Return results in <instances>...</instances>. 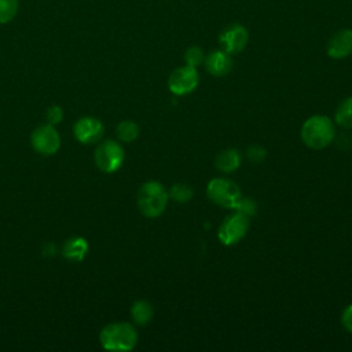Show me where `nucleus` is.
<instances>
[{"instance_id":"1","label":"nucleus","mask_w":352,"mask_h":352,"mask_svg":"<svg viewBox=\"0 0 352 352\" xmlns=\"http://www.w3.org/2000/svg\"><path fill=\"white\" fill-rule=\"evenodd\" d=\"M336 136L333 121L326 116L309 117L301 128V139L305 146L320 150L329 146Z\"/></svg>"},{"instance_id":"2","label":"nucleus","mask_w":352,"mask_h":352,"mask_svg":"<svg viewBox=\"0 0 352 352\" xmlns=\"http://www.w3.org/2000/svg\"><path fill=\"white\" fill-rule=\"evenodd\" d=\"M100 344L109 351H131L138 342L135 327L126 322L106 324L99 334Z\"/></svg>"},{"instance_id":"3","label":"nucleus","mask_w":352,"mask_h":352,"mask_svg":"<svg viewBox=\"0 0 352 352\" xmlns=\"http://www.w3.org/2000/svg\"><path fill=\"white\" fill-rule=\"evenodd\" d=\"M169 195L165 187L158 182H146L140 186L136 201L139 210L150 219L158 217L164 213Z\"/></svg>"},{"instance_id":"4","label":"nucleus","mask_w":352,"mask_h":352,"mask_svg":"<svg viewBox=\"0 0 352 352\" xmlns=\"http://www.w3.org/2000/svg\"><path fill=\"white\" fill-rule=\"evenodd\" d=\"M206 194L212 202L227 209H235L242 198L238 184L228 179H212L208 183Z\"/></svg>"},{"instance_id":"5","label":"nucleus","mask_w":352,"mask_h":352,"mask_svg":"<svg viewBox=\"0 0 352 352\" xmlns=\"http://www.w3.org/2000/svg\"><path fill=\"white\" fill-rule=\"evenodd\" d=\"M94 160L96 166L102 172L113 173L122 166L125 160V153L122 146L116 140H104L96 147Z\"/></svg>"},{"instance_id":"6","label":"nucleus","mask_w":352,"mask_h":352,"mask_svg":"<svg viewBox=\"0 0 352 352\" xmlns=\"http://www.w3.org/2000/svg\"><path fill=\"white\" fill-rule=\"evenodd\" d=\"M248 228H249L248 216L241 212H235L223 219L219 227L217 236L223 245L231 246L238 243L246 235Z\"/></svg>"},{"instance_id":"7","label":"nucleus","mask_w":352,"mask_h":352,"mask_svg":"<svg viewBox=\"0 0 352 352\" xmlns=\"http://www.w3.org/2000/svg\"><path fill=\"white\" fill-rule=\"evenodd\" d=\"M32 147L41 155H52L60 147V138L52 124L40 125L30 135Z\"/></svg>"},{"instance_id":"8","label":"nucleus","mask_w":352,"mask_h":352,"mask_svg":"<svg viewBox=\"0 0 352 352\" xmlns=\"http://www.w3.org/2000/svg\"><path fill=\"white\" fill-rule=\"evenodd\" d=\"M198 73L192 66H182L175 69L168 78V88L175 95H187L198 85Z\"/></svg>"},{"instance_id":"9","label":"nucleus","mask_w":352,"mask_h":352,"mask_svg":"<svg viewBox=\"0 0 352 352\" xmlns=\"http://www.w3.org/2000/svg\"><path fill=\"white\" fill-rule=\"evenodd\" d=\"M249 41V33L245 26L239 23H231L223 29L219 36V43L223 51L227 54L241 52Z\"/></svg>"},{"instance_id":"10","label":"nucleus","mask_w":352,"mask_h":352,"mask_svg":"<svg viewBox=\"0 0 352 352\" xmlns=\"http://www.w3.org/2000/svg\"><path fill=\"white\" fill-rule=\"evenodd\" d=\"M73 133L74 138L82 144L96 143L103 136L104 126L100 120L95 117H82L74 124Z\"/></svg>"},{"instance_id":"11","label":"nucleus","mask_w":352,"mask_h":352,"mask_svg":"<svg viewBox=\"0 0 352 352\" xmlns=\"http://www.w3.org/2000/svg\"><path fill=\"white\" fill-rule=\"evenodd\" d=\"M352 54V30L341 29L327 43V55L333 59H342Z\"/></svg>"},{"instance_id":"12","label":"nucleus","mask_w":352,"mask_h":352,"mask_svg":"<svg viewBox=\"0 0 352 352\" xmlns=\"http://www.w3.org/2000/svg\"><path fill=\"white\" fill-rule=\"evenodd\" d=\"M208 72L214 77H223L232 69V59L226 51H213L205 59Z\"/></svg>"},{"instance_id":"13","label":"nucleus","mask_w":352,"mask_h":352,"mask_svg":"<svg viewBox=\"0 0 352 352\" xmlns=\"http://www.w3.org/2000/svg\"><path fill=\"white\" fill-rule=\"evenodd\" d=\"M216 168L223 173H231L236 170L241 165V154L238 150L227 148L219 153V155L214 160Z\"/></svg>"},{"instance_id":"14","label":"nucleus","mask_w":352,"mask_h":352,"mask_svg":"<svg viewBox=\"0 0 352 352\" xmlns=\"http://www.w3.org/2000/svg\"><path fill=\"white\" fill-rule=\"evenodd\" d=\"M87 252H88V242L81 236H74L65 242L62 254L67 260L81 261V260H84Z\"/></svg>"},{"instance_id":"15","label":"nucleus","mask_w":352,"mask_h":352,"mask_svg":"<svg viewBox=\"0 0 352 352\" xmlns=\"http://www.w3.org/2000/svg\"><path fill=\"white\" fill-rule=\"evenodd\" d=\"M153 305L146 300H138L131 307V316L136 324L144 326L153 319Z\"/></svg>"},{"instance_id":"16","label":"nucleus","mask_w":352,"mask_h":352,"mask_svg":"<svg viewBox=\"0 0 352 352\" xmlns=\"http://www.w3.org/2000/svg\"><path fill=\"white\" fill-rule=\"evenodd\" d=\"M336 122L342 128H352V96L344 99L334 114Z\"/></svg>"},{"instance_id":"17","label":"nucleus","mask_w":352,"mask_h":352,"mask_svg":"<svg viewBox=\"0 0 352 352\" xmlns=\"http://www.w3.org/2000/svg\"><path fill=\"white\" fill-rule=\"evenodd\" d=\"M116 133L121 142L131 143L139 136V126L136 122H133L131 120H125L117 125Z\"/></svg>"},{"instance_id":"18","label":"nucleus","mask_w":352,"mask_h":352,"mask_svg":"<svg viewBox=\"0 0 352 352\" xmlns=\"http://www.w3.org/2000/svg\"><path fill=\"white\" fill-rule=\"evenodd\" d=\"M18 12V0H0V23L11 22Z\"/></svg>"},{"instance_id":"19","label":"nucleus","mask_w":352,"mask_h":352,"mask_svg":"<svg viewBox=\"0 0 352 352\" xmlns=\"http://www.w3.org/2000/svg\"><path fill=\"white\" fill-rule=\"evenodd\" d=\"M194 191L191 186L186 183H177L170 188V198L175 199L176 202H187L191 199Z\"/></svg>"},{"instance_id":"20","label":"nucleus","mask_w":352,"mask_h":352,"mask_svg":"<svg viewBox=\"0 0 352 352\" xmlns=\"http://www.w3.org/2000/svg\"><path fill=\"white\" fill-rule=\"evenodd\" d=\"M184 60L188 66L197 67L204 62V51L197 45L188 47L187 51L184 52Z\"/></svg>"},{"instance_id":"21","label":"nucleus","mask_w":352,"mask_h":352,"mask_svg":"<svg viewBox=\"0 0 352 352\" xmlns=\"http://www.w3.org/2000/svg\"><path fill=\"white\" fill-rule=\"evenodd\" d=\"M235 210L241 212V213H243L246 216H250V214H253L256 212V202L252 198H243L242 197L239 204L236 205Z\"/></svg>"},{"instance_id":"22","label":"nucleus","mask_w":352,"mask_h":352,"mask_svg":"<svg viewBox=\"0 0 352 352\" xmlns=\"http://www.w3.org/2000/svg\"><path fill=\"white\" fill-rule=\"evenodd\" d=\"M248 158L253 162V164H260L263 162V160L265 158V150L260 146H250L246 151Z\"/></svg>"},{"instance_id":"23","label":"nucleus","mask_w":352,"mask_h":352,"mask_svg":"<svg viewBox=\"0 0 352 352\" xmlns=\"http://www.w3.org/2000/svg\"><path fill=\"white\" fill-rule=\"evenodd\" d=\"M45 116H47L48 122L52 124V125H55V124H59V122L62 121V118H63V110H62L60 106L54 104V106L48 107Z\"/></svg>"},{"instance_id":"24","label":"nucleus","mask_w":352,"mask_h":352,"mask_svg":"<svg viewBox=\"0 0 352 352\" xmlns=\"http://www.w3.org/2000/svg\"><path fill=\"white\" fill-rule=\"evenodd\" d=\"M341 322H342V326L349 331L352 333V304L348 305L344 312H342V316H341Z\"/></svg>"}]
</instances>
